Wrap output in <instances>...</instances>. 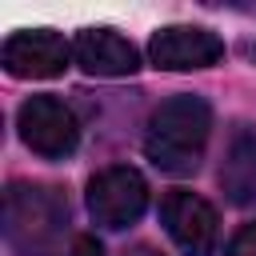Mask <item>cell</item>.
I'll return each mask as SVG.
<instances>
[{"label": "cell", "mask_w": 256, "mask_h": 256, "mask_svg": "<svg viewBox=\"0 0 256 256\" xmlns=\"http://www.w3.org/2000/svg\"><path fill=\"white\" fill-rule=\"evenodd\" d=\"M208 132H212V108L204 96H172L164 100L144 128V156L152 160V168L168 172V176H192L204 160L208 148Z\"/></svg>", "instance_id": "cell-1"}, {"label": "cell", "mask_w": 256, "mask_h": 256, "mask_svg": "<svg viewBox=\"0 0 256 256\" xmlns=\"http://www.w3.org/2000/svg\"><path fill=\"white\" fill-rule=\"evenodd\" d=\"M68 232V200L52 184L16 180L4 192V236L16 256H52Z\"/></svg>", "instance_id": "cell-2"}, {"label": "cell", "mask_w": 256, "mask_h": 256, "mask_svg": "<svg viewBox=\"0 0 256 256\" xmlns=\"http://www.w3.org/2000/svg\"><path fill=\"white\" fill-rule=\"evenodd\" d=\"M144 208H148V184L136 168L112 164L88 180V212L100 228L120 232V228L136 224L144 216Z\"/></svg>", "instance_id": "cell-3"}, {"label": "cell", "mask_w": 256, "mask_h": 256, "mask_svg": "<svg viewBox=\"0 0 256 256\" xmlns=\"http://www.w3.org/2000/svg\"><path fill=\"white\" fill-rule=\"evenodd\" d=\"M16 128H20V140L44 160H68L80 144V124L72 108L56 96H28L20 104Z\"/></svg>", "instance_id": "cell-4"}, {"label": "cell", "mask_w": 256, "mask_h": 256, "mask_svg": "<svg viewBox=\"0 0 256 256\" xmlns=\"http://www.w3.org/2000/svg\"><path fill=\"white\" fill-rule=\"evenodd\" d=\"M160 224L184 256H212L216 252V208L204 196H196L188 188L164 192Z\"/></svg>", "instance_id": "cell-5"}, {"label": "cell", "mask_w": 256, "mask_h": 256, "mask_svg": "<svg viewBox=\"0 0 256 256\" xmlns=\"http://www.w3.org/2000/svg\"><path fill=\"white\" fill-rule=\"evenodd\" d=\"M72 60V44L52 32V28H20L4 40L0 48V64L8 76H24V80H48L60 76Z\"/></svg>", "instance_id": "cell-6"}, {"label": "cell", "mask_w": 256, "mask_h": 256, "mask_svg": "<svg viewBox=\"0 0 256 256\" xmlns=\"http://www.w3.org/2000/svg\"><path fill=\"white\" fill-rule=\"evenodd\" d=\"M148 60L164 72H192V68H212L224 60V40L212 28L200 24H168L152 32L148 40Z\"/></svg>", "instance_id": "cell-7"}, {"label": "cell", "mask_w": 256, "mask_h": 256, "mask_svg": "<svg viewBox=\"0 0 256 256\" xmlns=\"http://www.w3.org/2000/svg\"><path fill=\"white\" fill-rule=\"evenodd\" d=\"M72 56L88 76H132L140 68V52L112 28H84L72 40Z\"/></svg>", "instance_id": "cell-8"}, {"label": "cell", "mask_w": 256, "mask_h": 256, "mask_svg": "<svg viewBox=\"0 0 256 256\" xmlns=\"http://www.w3.org/2000/svg\"><path fill=\"white\" fill-rule=\"evenodd\" d=\"M220 188L236 208H256V128H236L220 164Z\"/></svg>", "instance_id": "cell-9"}, {"label": "cell", "mask_w": 256, "mask_h": 256, "mask_svg": "<svg viewBox=\"0 0 256 256\" xmlns=\"http://www.w3.org/2000/svg\"><path fill=\"white\" fill-rule=\"evenodd\" d=\"M228 256H256V220H252V224H244V228L232 236Z\"/></svg>", "instance_id": "cell-10"}, {"label": "cell", "mask_w": 256, "mask_h": 256, "mask_svg": "<svg viewBox=\"0 0 256 256\" xmlns=\"http://www.w3.org/2000/svg\"><path fill=\"white\" fill-rule=\"evenodd\" d=\"M68 256H100L96 236H76V240H72V248H68Z\"/></svg>", "instance_id": "cell-11"}, {"label": "cell", "mask_w": 256, "mask_h": 256, "mask_svg": "<svg viewBox=\"0 0 256 256\" xmlns=\"http://www.w3.org/2000/svg\"><path fill=\"white\" fill-rule=\"evenodd\" d=\"M124 256H164L160 248H152V244H136V248H128Z\"/></svg>", "instance_id": "cell-12"}, {"label": "cell", "mask_w": 256, "mask_h": 256, "mask_svg": "<svg viewBox=\"0 0 256 256\" xmlns=\"http://www.w3.org/2000/svg\"><path fill=\"white\" fill-rule=\"evenodd\" d=\"M228 8H236V12H244V16H256V0H232Z\"/></svg>", "instance_id": "cell-13"}]
</instances>
